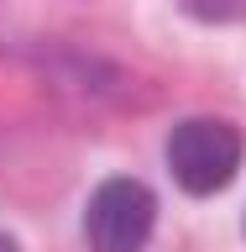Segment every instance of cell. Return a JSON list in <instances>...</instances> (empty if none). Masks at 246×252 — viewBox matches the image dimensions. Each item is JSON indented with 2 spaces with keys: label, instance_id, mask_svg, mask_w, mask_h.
Here are the masks:
<instances>
[{
  "label": "cell",
  "instance_id": "cell-1",
  "mask_svg": "<svg viewBox=\"0 0 246 252\" xmlns=\"http://www.w3.org/2000/svg\"><path fill=\"white\" fill-rule=\"evenodd\" d=\"M168 168L189 194H215L241 168V131L231 121H215V116L178 121L168 137Z\"/></svg>",
  "mask_w": 246,
  "mask_h": 252
},
{
  "label": "cell",
  "instance_id": "cell-2",
  "mask_svg": "<svg viewBox=\"0 0 246 252\" xmlns=\"http://www.w3.org/2000/svg\"><path fill=\"white\" fill-rule=\"evenodd\" d=\"M152 220H157V200L141 179H105L94 189L89 210H84V236H89L94 252H141L147 236H152Z\"/></svg>",
  "mask_w": 246,
  "mask_h": 252
},
{
  "label": "cell",
  "instance_id": "cell-3",
  "mask_svg": "<svg viewBox=\"0 0 246 252\" xmlns=\"http://www.w3.org/2000/svg\"><path fill=\"white\" fill-rule=\"evenodd\" d=\"M0 252H16V236H5V231H0Z\"/></svg>",
  "mask_w": 246,
  "mask_h": 252
}]
</instances>
